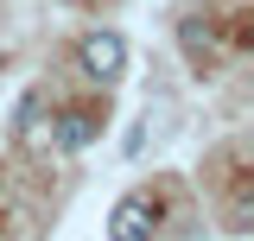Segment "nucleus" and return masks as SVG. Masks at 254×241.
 Instances as JSON below:
<instances>
[{"instance_id": "7ed1b4c3", "label": "nucleus", "mask_w": 254, "mask_h": 241, "mask_svg": "<svg viewBox=\"0 0 254 241\" xmlns=\"http://www.w3.org/2000/svg\"><path fill=\"white\" fill-rule=\"evenodd\" d=\"M51 146H58V152H83V146H95V115H89V108H64L58 127H51Z\"/></svg>"}, {"instance_id": "f03ea898", "label": "nucleus", "mask_w": 254, "mask_h": 241, "mask_svg": "<svg viewBox=\"0 0 254 241\" xmlns=\"http://www.w3.org/2000/svg\"><path fill=\"white\" fill-rule=\"evenodd\" d=\"M153 229H159V203L140 197V190L108 210V241H153Z\"/></svg>"}, {"instance_id": "f257e3e1", "label": "nucleus", "mask_w": 254, "mask_h": 241, "mask_svg": "<svg viewBox=\"0 0 254 241\" xmlns=\"http://www.w3.org/2000/svg\"><path fill=\"white\" fill-rule=\"evenodd\" d=\"M76 70L89 76V83H121L127 76V38L121 32H83V45H76Z\"/></svg>"}]
</instances>
